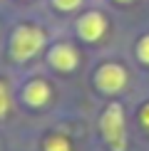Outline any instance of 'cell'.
Wrapping results in <instances>:
<instances>
[{
	"instance_id": "obj_12",
	"label": "cell",
	"mask_w": 149,
	"mask_h": 151,
	"mask_svg": "<svg viewBox=\"0 0 149 151\" xmlns=\"http://www.w3.org/2000/svg\"><path fill=\"white\" fill-rule=\"evenodd\" d=\"M114 3H132V0H114Z\"/></svg>"
},
{
	"instance_id": "obj_11",
	"label": "cell",
	"mask_w": 149,
	"mask_h": 151,
	"mask_svg": "<svg viewBox=\"0 0 149 151\" xmlns=\"http://www.w3.org/2000/svg\"><path fill=\"white\" fill-rule=\"evenodd\" d=\"M139 124H142V127H144V129L149 131V102H147V104L139 109Z\"/></svg>"
},
{
	"instance_id": "obj_4",
	"label": "cell",
	"mask_w": 149,
	"mask_h": 151,
	"mask_svg": "<svg viewBox=\"0 0 149 151\" xmlns=\"http://www.w3.org/2000/svg\"><path fill=\"white\" fill-rule=\"evenodd\" d=\"M107 32V17L99 10H87L77 20V35L85 42H99Z\"/></svg>"
},
{
	"instance_id": "obj_2",
	"label": "cell",
	"mask_w": 149,
	"mask_h": 151,
	"mask_svg": "<svg viewBox=\"0 0 149 151\" xmlns=\"http://www.w3.org/2000/svg\"><path fill=\"white\" fill-rule=\"evenodd\" d=\"M102 139L112 151H127V124H124L122 104H109L99 116Z\"/></svg>"
},
{
	"instance_id": "obj_10",
	"label": "cell",
	"mask_w": 149,
	"mask_h": 151,
	"mask_svg": "<svg viewBox=\"0 0 149 151\" xmlns=\"http://www.w3.org/2000/svg\"><path fill=\"white\" fill-rule=\"evenodd\" d=\"M82 3H85V0H52V5H55L57 10H62V12H72V10H77Z\"/></svg>"
},
{
	"instance_id": "obj_3",
	"label": "cell",
	"mask_w": 149,
	"mask_h": 151,
	"mask_svg": "<svg viewBox=\"0 0 149 151\" xmlns=\"http://www.w3.org/2000/svg\"><path fill=\"white\" fill-rule=\"evenodd\" d=\"M95 84L104 94H117L127 84V70L122 65H117V62H104L95 74Z\"/></svg>"
},
{
	"instance_id": "obj_8",
	"label": "cell",
	"mask_w": 149,
	"mask_h": 151,
	"mask_svg": "<svg viewBox=\"0 0 149 151\" xmlns=\"http://www.w3.org/2000/svg\"><path fill=\"white\" fill-rule=\"evenodd\" d=\"M10 111V92L5 87V82H0V119Z\"/></svg>"
},
{
	"instance_id": "obj_5",
	"label": "cell",
	"mask_w": 149,
	"mask_h": 151,
	"mask_svg": "<svg viewBox=\"0 0 149 151\" xmlns=\"http://www.w3.org/2000/svg\"><path fill=\"white\" fill-rule=\"evenodd\" d=\"M47 62L52 65V70H57V72H74L77 65H80V52H77L74 45H70V42H57V45L50 47Z\"/></svg>"
},
{
	"instance_id": "obj_6",
	"label": "cell",
	"mask_w": 149,
	"mask_h": 151,
	"mask_svg": "<svg viewBox=\"0 0 149 151\" xmlns=\"http://www.w3.org/2000/svg\"><path fill=\"white\" fill-rule=\"evenodd\" d=\"M50 97H52L50 84L42 82V79L27 82V87L22 89V99H25V104H30V106H45L50 102Z\"/></svg>"
},
{
	"instance_id": "obj_1",
	"label": "cell",
	"mask_w": 149,
	"mask_h": 151,
	"mask_svg": "<svg viewBox=\"0 0 149 151\" xmlns=\"http://www.w3.org/2000/svg\"><path fill=\"white\" fill-rule=\"evenodd\" d=\"M45 42H47V35H45L42 27L30 25V22L17 25V27L12 30L10 45H8L10 47V57L15 62H27V60H33L35 55L42 52Z\"/></svg>"
},
{
	"instance_id": "obj_9",
	"label": "cell",
	"mask_w": 149,
	"mask_h": 151,
	"mask_svg": "<svg viewBox=\"0 0 149 151\" xmlns=\"http://www.w3.org/2000/svg\"><path fill=\"white\" fill-rule=\"evenodd\" d=\"M137 57L144 62V65H149V35H144L137 42Z\"/></svg>"
},
{
	"instance_id": "obj_7",
	"label": "cell",
	"mask_w": 149,
	"mask_h": 151,
	"mask_svg": "<svg viewBox=\"0 0 149 151\" xmlns=\"http://www.w3.org/2000/svg\"><path fill=\"white\" fill-rule=\"evenodd\" d=\"M45 151H72V141L65 134H50L45 139Z\"/></svg>"
}]
</instances>
